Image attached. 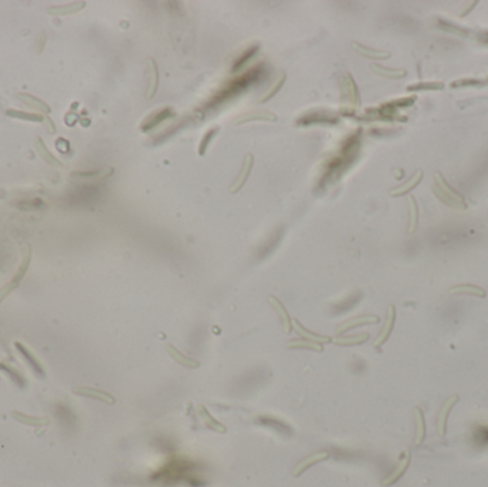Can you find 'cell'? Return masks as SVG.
<instances>
[{
    "label": "cell",
    "instance_id": "obj_1",
    "mask_svg": "<svg viewBox=\"0 0 488 487\" xmlns=\"http://www.w3.org/2000/svg\"><path fill=\"white\" fill-rule=\"evenodd\" d=\"M327 459H329V452L313 453V454H310V456H307V457H304L303 460H300L296 466L293 467V472H291V474H293L294 477H298V476H300L301 473H304L309 467H311L313 465H317V463H320V461H323V460H327Z\"/></svg>",
    "mask_w": 488,
    "mask_h": 487
},
{
    "label": "cell",
    "instance_id": "obj_2",
    "mask_svg": "<svg viewBox=\"0 0 488 487\" xmlns=\"http://www.w3.org/2000/svg\"><path fill=\"white\" fill-rule=\"evenodd\" d=\"M73 391H75L76 395L91 397V399H96V400H100V402H104V403H109V404L116 403V399L111 396L110 393L103 391V390L93 389V387H87V386H79V387H75Z\"/></svg>",
    "mask_w": 488,
    "mask_h": 487
},
{
    "label": "cell",
    "instance_id": "obj_3",
    "mask_svg": "<svg viewBox=\"0 0 488 487\" xmlns=\"http://www.w3.org/2000/svg\"><path fill=\"white\" fill-rule=\"evenodd\" d=\"M10 414L16 422L25 426H30V427H44V426L50 425V419L44 418V416H41V418L40 416H30V414L17 410H13Z\"/></svg>",
    "mask_w": 488,
    "mask_h": 487
},
{
    "label": "cell",
    "instance_id": "obj_4",
    "mask_svg": "<svg viewBox=\"0 0 488 487\" xmlns=\"http://www.w3.org/2000/svg\"><path fill=\"white\" fill-rule=\"evenodd\" d=\"M14 346H16V349H17L19 352H20V355L23 356V359H25V360L28 362L29 367L33 370V372H35L37 376H39V377L46 376V373H44V369H43V366L40 364V362H39V360L36 359V356L33 355V353H32V352H30V350H29V349L26 347V346H25L23 343H20V341H16V343H14Z\"/></svg>",
    "mask_w": 488,
    "mask_h": 487
},
{
    "label": "cell",
    "instance_id": "obj_5",
    "mask_svg": "<svg viewBox=\"0 0 488 487\" xmlns=\"http://www.w3.org/2000/svg\"><path fill=\"white\" fill-rule=\"evenodd\" d=\"M458 402V396L457 395H453V396H450L444 402V404L441 406L440 413H438V418H437V432L440 436H444L446 434V425H447V418H448V413L450 410L453 409V406Z\"/></svg>",
    "mask_w": 488,
    "mask_h": 487
},
{
    "label": "cell",
    "instance_id": "obj_6",
    "mask_svg": "<svg viewBox=\"0 0 488 487\" xmlns=\"http://www.w3.org/2000/svg\"><path fill=\"white\" fill-rule=\"evenodd\" d=\"M197 410H199V416L201 419V422H203V425L208 427L210 430H213L216 433H226L227 432V427L220 422H217L216 419L207 411V409L204 407V404H199L197 406Z\"/></svg>",
    "mask_w": 488,
    "mask_h": 487
},
{
    "label": "cell",
    "instance_id": "obj_7",
    "mask_svg": "<svg viewBox=\"0 0 488 487\" xmlns=\"http://www.w3.org/2000/svg\"><path fill=\"white\" fill-rule=\"evenodd\" d=\"M166 349H167V353H169V356L172 357L174 362L179 363V364H181V366H184V367H187V369H197V367L200 366V363L197 362L196 359H192V357H187V356H184L181 352H180V350H177V349L174 347L173 344H167V347Z\"/></svg>",
    "mask_w": 488,
    "mask_h": 487
},
{
    "label": "cell",
    "instance_id": "obj_8",
    "mask_svg": "<svg viewBox=\"0 0 488 487\" xmlns=\"http://www.w3.org/2000/svg\"><path fill=\"white\" fill-rule=\"evenodd\" d=\"M394 319H396V312H394V307L390 306L388 307V310H387V317H385L384 326H383L381 332H380V334L377 336V339L374 340V346H381V344L390 337V333H391L392 327H394Z\"/></svg>",
    "mask_w": 488,
    "mask_h": 487
},
{
    "label": "cell",
    "instance_id": "obj_9",
    "mask_svg": "<svg viewBox=\"0 0 488 487\" xmlns=\"http://www.w3.org/2000/svg\"><path fill=\"white\" fill-rule=\"evenodd\" d=\"M251 166H253V156H251V154H247L246 160H244L243 166H241L240 172H239V174H237V179H236L234 184L231 186V190H230L231 193H236V192H237V190H239V189L246 183L248 174H250V172H251Z\"/></svg>",
    "mask_w": 488,
    "mask_h": 487
},
{
    "label": "cell",
    "instance_id": "obj_10",
    "mask_svg": "<svg viewBox=\"0 0 488 487\" xmlns=\"http://www.w3.org/2000/svg\"><path fill=\"white\" fill-rule=\"evenodd\" d=\"M270 303H271V306L274 307L275 312L278 314V317H280V320H282V326L284 329V332L286 333H290V330H291V319H290L289 313H287V310L284 309V306L282 305V302L280 300H277L275 297H270Z\"/></svg>",
    "mask_w": 488,
    "mask_h": 487
},
{
    "label": "cell",
    "instance_id": "obj_11",
    "mask_svg": "<svg viewBox=\"0 0 488 487\" xmlns=\"http://www.w3.org/2000/svg\"><path fill=\"white\" fill-rule=\"evenodd\" d=\"M378 317L377 316H360V317H354V319H350V320L344 321L341 326L337 329V333H343L345 330H348V329H353V327L360 326V324H365V323H377Z\"/></svg>",
    "mask_w": 488,
    "mask_h": 487
},
{
    "label": "cell",
    "instance_id": "obj_12",
    "mask_svg": "<svg viewBox=\"0 0 488 487\" xmlns=\"http://www.w3.org/2000/svg\"><path fill=\"white\" fill-rule=\"evenodd\" d=\"M408 463H410V456H408V454H406V456H404V457L401 459V461L399 463L397 469H396V470H394V472H392V473L390 474L388 477H385L384 480H383V486H390V484H392V483H396V481L399 480L400 477H401V476L404 474V472L407 470V467H408Z\"/></svg>",
    "mask_w": 488,
    "mask_h": 487
},
{
    "label": "cell",
    "instance_id": "obj_13",
    "mask_svg": "<svg viewBox=\"0 0 488 487\" xmlns=\"http://www.w3.org/2000/svg\"><path fill=\"white\" fill-rule=\"evenodd\" d=\"M293 324H294V330H296L298 334H301V337H304L306 340L316 341V343H320V344L327 343V341H331V337H329V336H320V334L311 333V332H309V330H306V329H304V327H303L297 320H294Z\"/></svg>",
    "mask_w": 488,
    "mask_h": 487
},
{
    "label": "cell",
    "instance_id": "obj_14",
    "mask_svg": "<svg viewBox=\"0 0 488 487\" xmlns=\"http://www.w3.org/2000/svg\"><path fill=\"white\" fill-rule=\"evenodd\" d=\"M30 259H32V250H30V247L29 246H25V249H23V259H21V263L19 266V270L17 273L14 274V277L12 282L14 283H19L21 279L25 277V274H26V271L29 269V265H30Z\"/></svg>",
    "mask_w": 488,
    "mask_h": 487
},
{
    "label": "cell",
    "instance_id": "obj_15",
    "mask_svg": "<svg viewBox=\"0 0 488 487\" xmlns=\"http://www.w3.org/2000/svg\"><path fill=\"white\" fill-rule=\"evenodd\" d=\"M414 420H415V426H417L415 445H420L424 440V436H426V423H424V416H423V411L420 410V407L414 409Z\"/></svg>",
    "mask_w": 488,
    "mask_h": 487
},
{
    "label": "cell",
    "instance_id": "obj_16",
    "mask_svg": "<svg viewBox=\"0 0 488 487\" xmlns=\"http://www.w3.org/2000/svg\"><path fill=\"white\" fill-rule=\"evenodd\" d=\"M36 149H37V152L40 153L41 159H43L44 161H48L49 165H53V166H59V167L63 166L62 161L59 160V159H56V156H53V154L49 152L48 147L43 145V142H41L40 137H37V139H36Z\"/></svg>",
    "mask_w": 488,
    "mask_h": 487
},
{
    "label": "cell",
    "instance_id": "obj_17",
    "mask_svg": "<svg viewBox=\"0 0 488 487\" xmlns=\"http://www.w3.org/2000/svg\"><path fill=\"white\" fill-rule=\"evenodd\" d=\"M367 339H368V334L361 333L357 336H340V337H336L333 341L340 346H354V344L364 343V341H367Z\"/></svg>",
    "mask_w": 488,
    "mask_h": 487
},
{
    "label": "cell",
    "instance_id": "obj_18",
    "mask_svg": "<svg viewBox=\"0 0 488 487\" xmlns=\"http://www.w3.org/2000/svg\"><path fill=\"white\" fill-rule=\"evenodd\" d=\"M287 347L289 349H309V350H314V352H323V344L316 343V341L306 340V339H296V340H290L287 343Z\"/></svg>",
    "mask_w": 488,
    "mask_h": 487
},
{
    "label": "cell",
    "instance_id": "obj_19",
    "mask_svg": "<svg viewBox=\"0 0 488 487\" xmlns=\"http://www.w3.org/2000/svg\"><path fill=\"white\" fill-rule=\"evenodd\" d=\"M19 99L23 100L26 105H29L30 107H33L36 110H40L44 111V113H49L50 111V107H49L46 103H43L40 99L35 98V96H32V95H26V93H23V95H19Z\"/></svg>",
    "mask_w": 488,
    "mask_h": 487
},
{
    "label": "cell",
    "instance_id": "obj_20",
    "mask_svg": "<svg viewBox=\"0 0 488 487\" xmlns=\"http://www.w3.org/2000/svg\"><path fill=\"white\" fill-rule=\"evenodd\" d=\"M0 370H2V372H5L7 376L10 377V379H12L17 386H20L21 387V386H25V384H26V382H25V377H23V375L19 373V370L17 369L9 367L7 364H5V363H0Z\"/></svg>",
    "mask_w": 488,
    "mask_h": 487
},
{
    "label": "cell",
    "instance_id": "obj_21",
    "mask_svg": "<svg viewBox=\"0 0 488 487\" xmlns=\"http://www.w3.org/2000/svg\"><path fill=\"white\" fill-rule=\"evenodd\" d=\"M453 293H470V294H475V296H481L484 297L485 296V292L480 289V287H475V286H457V287H454Z\"/></svg>",
    "mask_w": 488,
    "mask_h": 487
},
{
    "label": "cell",
    "instance_id": "obj_22",
    "mask_svg": "<svg viewBox=\"0 0 488 487\" xmlns=\"http://www.w3.org/2000/svg\"><path fill=\"white\" fill-rule=\"evenodd\" d=\"M9 116L12 118H19V119H26V120H35V122H41L43 116L41 114H36V113H23V111L17 110H9L7 111Z\"/></svg>",
    "mask_w": 488,
    "mask_h": 487
},
{
    "label": "cell",
    "instance_id": "obj_23",
    "mask_svg": "<svg viewBox=\"0 0 488 487\" xmlns=\"http://www.w3.org/2000/svg\"><path fill=\"white\" fill-rule=\"evenodd\" d=\"M19 286V283H14V282H10V283H7L5 285L2 289H0V305H2V302L5 300V297L9 296V293H12Z\"/></svg>",
    "mask_w": 488,
    "mask_h": 487
},
{
    "label": "cell",
    "instance_id": "obj_24",
    "mask_svg": "<svg viewBox=\"0 0 488 487\" xmlns=\"http://www.w3.org/2000/svg\"><path fill=\"white\" fill-rule=\"evenodd\" d=\"M217 130H219V129L216 127V129H213V130H210V132H207V133H206V136H204V139L201 140V146H200V153H201V154L204 153V150H206V147H207V143H208V142L212 140V137H213V136H214V133L217 132Z\"/></svg>",
    "mask_w": 488,
    "mask_h": 487
},
{
    "label": "cell",
    "instance_id": "obj_25",
    "mask_svg": "<svg viewBox=\"0 0 488 487\" xmlns=\"http://www.w3.org/2000/svg\"><path fill=\"white\" fill-rule=\"evenodd\" d=\"M284 80H286V76H284V75H282V79H280V82H277V83L274 84V87H273V89H271V90L268 91L267 95H266V96L263 98L262 102H266V100H268V99H270V98H271V96H273V95H274L275 91L280 90V87H282L283 83H284Z\"/></svg>",
    "mask_w": 488,
    "mask_h": 487
},
{
    "label": "cell",
    "instance_id": "obj_26",
    "mask_svg": "<svg viewBox=\"0 0 488 487\" xmlns=\"http://www.w3.org/2000/svg\"><path fill=\"white\" fill-rule=\"evenodd\" d=\"M103 172L102 170H93V172H75L73 176L76 177H95L97 174H102Z\"/></svg>",
    "mask_w": 488,
    "mask_h": 487
},
{
    "label": "cell",
    "instance_id": "obj_27",
    "mask_svg": "<svg viewBox=\"0 0 488 487\" xmlns=\"http://www.w3.org/2000/svg\"><path fill=\"white\" fill-rule=\"evenodd\" d=\"M255 50H257V48H251V49L248 50V52H247V55H246V56H243V57H241L240 60H239V62L236 63V66H234V70H237V69H239V67H240L241 64H243V63L246 62V60H247V59H248V57H250V56H253V53H254Z\"/></svg>",
    "mask_w": 488,
    "mask_h": 487
}]
</instances>
